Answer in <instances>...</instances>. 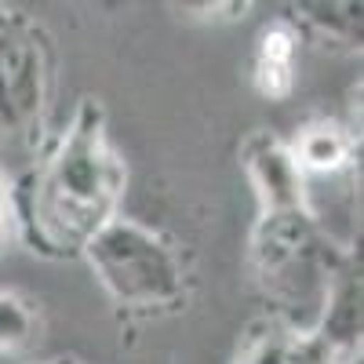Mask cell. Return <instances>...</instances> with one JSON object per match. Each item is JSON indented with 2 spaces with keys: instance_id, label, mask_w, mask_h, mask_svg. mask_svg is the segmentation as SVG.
<instances>
[{
  "instance_id": "6da1fadb",
  "label": "cell",
  "mask_w": 364,
  "mask_h": 364,
  "mask_svg": "<svg viewBox=\"0 0 364 364\" xmlns=\"http://www.w3.org/2000/svg\"><path fill=\"white\" fill-rule=\"evenodd\" d=\"M288 58H291V37L288 33H266L262 41V58H259V87L266 95H284L291 73H288Z\"/></svg>"
},
{
  "instance_id": "7a4b0ae2",
  "label": "cell",
  "mask_w": 364,
  "mask_h": 364,
  "mask_svg": "<svg viewBox=\"0 0 364 364\" xmlns=\"http://www.w3.org/2000/svg\"><path fill=\"white\" fill-rule=\"evenodd\" d=\"M302 157L314 168H336L343 157V142L331 135V132H314L306 142H302Z\"/></svg>"
}]
</instances>
